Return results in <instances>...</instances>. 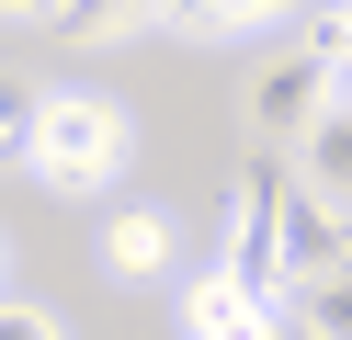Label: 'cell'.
I'll return each mask as SVG.
<instances>
[{
    "mask_svg": "<svg viewBox=\"0 0 352 340\" xmlns=\"http://www.w3.org/2000/svg\"><path fill=\"white\" fill-rule=\"evenodd\" d=\"M273 249H284V295H296L307 272L352 261V238H341V204H329V193H307V181H284V227H273Z\"/></svg>",
    "mask_w": 352,
    "mask_h": 340,
    "instance_id": "5b68a950",
    "label": "cell"
},
{
    "mask_svg": "<svg viewBox=\"0 0 352 340\" xmlns=\"http://www.w3.org/2000/svg\"><path fill=\"white\" fill-rule=\"evenodd\" d=\"M0 23H57V0H0Z\"/></svg>",
    "mask_w": 352,
    "mask_h": 340,
    "instance_id": "4fadbf2b",
    "label": "cell"
},
{
    "mask_svg": "<svg viewBox=\"0 0 352 340\" xmlns=\"http://www.w3.org/2000/svg\"><path fill=\"white\" fill-rule=\"evenodd\" d=\"M102 272H114V284H160L170 261H182V227L160 216V204H102Z\"/></svg>",
    "mask_w": 352,
    "mask_h": 340,
    "instance_id": "277c9868",
    "label": "cell"
},
{
    "mask_svg": "<svg viewBox=\"0 0 352 340\" xmlns=\"http://www.w3.org/2000/svg\"><path fill=\"white\" fill-rule=\"evenodd\" d=\"M307 57H318V68H329V91L352 102V0H341V12H318V34H307Z\"/></svg>",
    "mask_w": 352,
    "mask_h": 340,
    "instance_id": "8fae6325",
    "label": "cell"
},
{
    "mask_svg": "<svg viewBox=\"0 0 352 340\" xmlns=\"http://www.w3.org/2000/svg\"><path fill=\"white\" fill-rule=\"evenodd\" d=\"M318 102H329V68L307 57V45H296V57H273V68H261V80H250V148H273V159H296V136L318 125Z\"/></svg>",
    "mask_w": 352,
    "mask_h": 340,
    "instance_id": "7a4b0ae2",
    "label": "cell"
},
{
    "mask_svg": "<svg viewBox=\"0 0 352 340\" xmlns=\"http://www.w3.org/2000/svg\"><path fill=\"white\" fill-rule=\"evenodd\" d=\"M284 0H160V23L170 34H193V45H216V34H261Z\"/></svg>",
    "mask_w": 352,
    "mask_h": 340,
    "instance_id": "52a82bcc",
    "label": "cell"
},
{
    "mask_svg": "<svg viewBox=\"0 0 352 340\" xmlns=\"http://www.w3.org/2000/svg\"><path fill=\"white\" fill-rule=\"evenodd\" d=\"M273 340H318V329H307V317H296V306H284V317H273Z\"/></svg>",
    "mask_w": 352,
    "mask_h": 340,
    "instance_id": "5bb4252c",
    "label": "cell"
},
{
    "mask_svg": "<svg viewBox=\"0 0 352 340\" xmlns=\"http://www.w3.org/2000/svg\"><path fill=\"white\" fill-rule=\"evenodd\" d=\"M296 317H307V329H318V340H352V261H329V272H307V284H296Z\"/></svg>",
    "mask_w": 352,
    "mask_h": 340,
    "instance_id": "ba28073f",
    "label": "cell"
},
{
    "mask_svg": "<svg viewBox=\"0 0 352 340\" xmlns=\"http://www.w3.org/2000/svg\"><path fill=\"white\" fill-rule=\"evenodd\" d=\"M0 340H69V329H57V306H34V295H0Z\"/></svg>",
    "mask_w": 352,
    "mask_h": 340,
    "instance_id": "7c38bea8",
    "label": "cell"
},
{
    "mask_svg": "<svg viewBox=\"0 0 352 340\" xmlns=\"http://www.w3.org/2000/svg\"><path fill=\"white\" fill-rule=\"evenodd\" d=\"M114 170H125V113L102 91H46V113H34V181L102 193Z\"/></svg>",
    "mask_w": 352,
    "mask_h": 340,
    "instance_id": "6da1fadb",
    "label": "cell"
},
{
    "mask_svg": "<svg viewBox=\"0 0 352 340\" xmlns=\"http://www.w3.org/2000/svg\"><path fill=\"white\" fill-rule=\"evenodd\" d=\"M34 113H46V91L0 68V170H34Z\"/></svg>",
    "mask_w": 352,
    "mask_h": 340,
    "instance_id": "9c48e42d",
    "label": "cell"
},
{
    "mask_svg": "<svg viewBox=\"0 0 352 340\" xmlns=\"http://www.w3.org/2000/svg\"><path fill=\"white\" fill-rule=\"evenodd\" d=\"M273 317H284V306H273L261 284H239L228 261L182 284V340H273Z\"/></svg>",
    "mask_w": 352,
    "mask_h": 340,
    "instance_id": "3957f363",
    "label": "cell"
},
{
    "mask_svg": "<svg viewBox=\"0 0 352 340\" xmlns=\"http://www.w3.org/2000/svg\"><path fill=\"white\" fill-rule=\"evenodd\" d=\"M0 284H12V249H0Z\"/></svg>",
    "mask_w": 352,
    "mask_h": 340,
    "instance_id": "9a60e30c",
    "label": "cell"
},
{
    "mask_svg": "<svg viewBox=\"0 0 352 340\" xmlns=\"http://www.w3.org/2000/svg\"><path fill=\"white\" fill-rule=\"evenodd\" d=\"M296 181H307V193H329V204H352V102H341V91H329L318 125L296 136Z\"/></svg>",
    "mask_w": 352,
    "mask_h": 340,
    "instance_id": "8992f818",
    "label": "cell"
},
{
    "mask_svg": "<svg viewBox=\"0 0 352 340\" xmlns=\"http://www.w3.org/2000/svg\"><path fill=\"white\" fill-rule=\"evenodd\" d=\"M160 23V0H57V34H137Z\"/></svg>",
    "mask_w": 352,
    "mask_h": 340,
    "instance_id": "30bf717a",
    "label": "cell"
}]
</instances>
